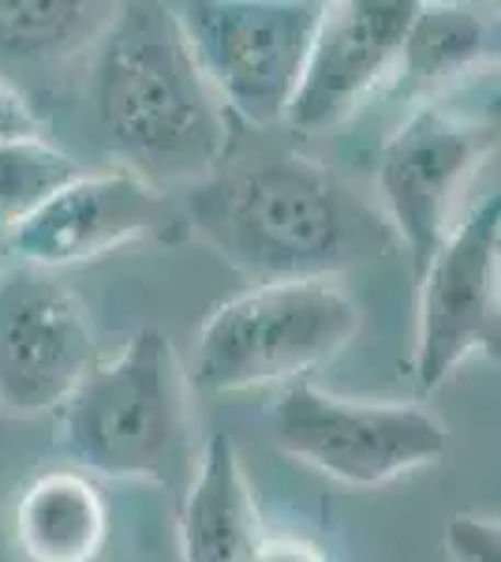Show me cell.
<instances>
[{"label": "cell", "mask_w": 501, "mask_h": 562, "mask_svg": "<svg viewBox=\"0 0 501 562\" xmlns=\"http://www.w3.org/2000/svg\"><path fill=\"white\" fill-rule=\"evenodd\" d=\"M184 222L229 267L273 281H322L397 248L382 206L349 177L299 150L232 154L187 188Z\"/></svg>", "instance_id": "obj_1"}, {"label": "cell", "mask_w": 501, "mask_h": 562, "mask_svg": "<svg viewBox=\"0 0 501 562\" xmlns=\"http://www.w3.org/2000/svg\"><path fill=\"white\" fill-rule=\"evenodd\" d=\"M87 90L105 147L153 188H191L229 158V109L198 71L172 4H116Z\"/></svg>", "instance_id": "obj_2"}, {"label": "cell", "mask_w": 501, "mask_h": 562, "mask_svg": "<svg viewBox=\"0 0 501 562\" xmlns=\"http://www.w3.org/2000/svg\"><path fill=\"white\" fill-rule=\"evenodd\" d=\"M60 447L105 480H153L184 495L191 480L187 383L172 341L143 330L94 364L64 402Z\"/></svg>", "instance_id": "obj_3"}, {"label": "cell", "mask_w": 501, "mask_h": 562, "mask_svg": "<svg viewBox=\"0 0 501 562\" xmlns=\"http://www.w3.org/2000/svg\"><path fill=\"white\" fill-rule=\"evenodd\" d=\"M360 307L326 281H273L221 304L195 341V386L209 394L270 386L322 368L360 334Z\"/></svg>", "instance_id": "obj_4"}, {"label": "cell", "mask_w": 501, "mask_h": 562, "mask_svg": "<svg viewBox=\"0 0 501 562\" xmlns=\"http://www.w3.org/2000/svg\"><path fill=\"white\" fill-rule=\"evenodd\" d=\"M322 8L315 0H187L172 12L221 105L270 128L285 121Z\"/></svg>", "instance_id": "obj_5"}, {"label": "cell", "mask_w": 501, "mask_h": 562, "mask_svg": "<svg viewBox=\"0 0 501 562\" xmlns=\"http://www.w3.org/2000/svg\"><path fill=\"white\" fill-rule=\"evenodd\" d=\"M270 431L281 454L349 487H378L445 454V424L423 405L349 402L293 383L273 405Z\"/></svg>", "instance_id": "obj_6"}, {"label": "cell", "mask_w": 501, "mask_h": 562, "mask_svg": "<svg viewBox=\"0 0 501 562\" xmlns=\"http://www.w3.org/2000/svg\"><path fill=\"white\" fill-rule=\"evenodd\" d=\"M494 147V116H460L439 102L419 105L386 139L378 158L382 214L412 251L415 281L449 237L453 199Z\"/></svg>", "instance_id": "obj_7"}, {"label": "cell", "mask_w": 501, "mask_h": 562, "mask_svg": "<svg viewBox=\"0 0 501 562\" xmlns=\"http://www.w3.org/2000/svg\"><path fill=\"white\" fill-rule=\"evenodd\" d=\"M94 368V326L53 270H0V413L42 416L71 397Z\"/></svg>", "instance_id": "obj_8"}, {"label": "cell", "mask_w": 501, "mask_h": 562, "mask_svg": "<svg viewBox=\"0 0 501 562\" xmlns=\"http://www.w3.org/2000/svg\"><path fill=\"white\" fill-rule=\"evenodd\" d=\"M498 248L501 199H482L419 278V338L415 383L439 390L471 352L498 360Z\"/></svg>", "instance_id": "obj_9"}, {"label": "cell", "mask_w": 501, "mask_h": 562, "mask_svg": "<svg viewBox=\"0 0 501 562\" xmlns=\"http://www.w3.org/2000/svg\"><path fill=\"white\" fill-rule=\"evenodd\" d=\"M184 225L180 206H172L161 188L127 169H113L83 173L45 199L38 211L8 233L4 248L23 267L57 270L98 259L132 240H180Z\"/></svg>", "instance_id": "obj_10"}, {"label": "cell", "mask_w": 501, "mask_h": 562, "mask_svg": "<svg viewBox=\"0 0 501 562\" xmlns=\"http://www.w3.org/2000/svg\"><path fill=\"white\" fill-rule=\"evenodd\" d=\"M415 0H341L318 20L304 76L285 124L293 132H330L394 79L400 45L415 20Z\"/></svg>", "instance_id": "obj_11"}, {"label": "cell", "mask_w": 501, "mask_h": 562, "mask_svg": "<svg viewBox=\"0 0 501 562\" xmlns=\"http://www.w3.org/2000/svg\"><path fill=\"white\" fill-rule=\"evenodd\" d=\"M262 540L266 537L236 442L225 431H214L180 495L184 562H251Z\"/></svg>", "instance_id": "obj_12"}, {"label": "cell", "mask_w": 501, "mask_h": 562, "mask_svg": "<svg viewBox=\"0 0 501 562\" xmlns=\"http://www.w3.org/2000/svg\"><path fill=\"white\" fill-rule=\"evenodd\" d=\"M12 529L26 562H94L109 540V506L94 480L49 469L20 492Z\"/></svg>", "instance_id": "obj_13"}, {"label": "cell", "mask_w": 501, "mask_h": 562, "mask_svg": "<svg viewBox=\"0 0 501 562\" xmlns=\"http://www.w3.org/2000/svg\"><path fill=\"white\" fill-rule=\"evenodd\" d=\"M487 60H498V20L464 4H419L389 83L400 98L431 94Z\"/></svg>", "instance_id": "obj_14"}, {"label": "cell", "mask_w": 501, "mask_h": 562, "mask_svg": "<svg viewBox=\"0 0 501 562\" xmlns=\"http://www.w3.org/2000/svg\"><path fill=\"white\" fill-rule=\"evenodd\" d=\"M113 12L98 0H0V57L64 60L102 38Z\"/></svg>", "instance_id": "obj_15"}, {"label": "cell", "mask_w": 501, "mask_h": 562, "mask_svg": "<svg viewBox=\"0 0 501 562\" xmlns=\"http://www.w3.org/2000/svg\"><path fill=\"white\" fill-rule=\"evenodd\" d=\"M79 177H83L79 161L45 139L0 147V237H8L45 199H53Z\"/></svg>", "instance_id": "obj_16"}, {"label": "cell", "mask_w": 501, "mask_h": 562, "mask_svg": "<svg viewBox=\"0 0 501 562\" xmlns=\"http://www.w3.org/2000/svg\"><path fill=\"white\" fill-rule=\"evenodd\" d=\"M445 551L453 562H501L498 521L476 514H453L445 525Z\"/></svg>", "instance_id": "obj_17"}, {"label": "cell", "mask_w": 501, "mask_h": 562, "mask_svg": "<svg viewBox=\"0 0 501 562\" xmlns=\"http://www.w3.org/2000/svg\"><path fill=\"white\" fill-rule=\"evenodd\" d=\"M31 139H45L42 116L34 113L20 90L0 79V147H8V143H31Z\"/></svg>", "instance_id": "obj_18"}, {"label": "cell", "mask_w": 501, "mask_h": 562, "mask_svg": "<svg viewBox=\"0 0 501 562\" xmlns=\"http://www.w3.org/2000/svg\"><path fill=\"white\" fill-rule=\"evenodd\" d=\"M251 562H326V559L315 543L285 537V540H262Z\"/></svg>", "instance_id": "obj_19"}]
</instances>
